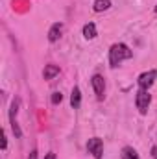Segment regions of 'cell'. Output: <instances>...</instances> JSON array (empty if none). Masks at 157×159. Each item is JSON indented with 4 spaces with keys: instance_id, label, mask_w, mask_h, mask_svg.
I'll use <instances>...</instances> for the list:
<instances>
[{
    "instance_id": "30bf717a",
    "label": "cell",
    "mask_w": 157,
    "mask_h": 159,
    "mask_svg": "<svg viewBox=\"0 0 157 159\" xmlns=\"http://www.w3.org/2000/svg\"><path fill=\"white\" fill-rule=\"evenodd\" d=\"M57 74H59V67L57 65H46L44 67V72H43L44 80H52L54 76H57Z\"/></svg>"
},
{
    "instance_id": "9c48e42d",
    "label": "cell",
    "mask_w": 157,
    "mask_h": 159,
    "mask_svg": "<svg viewBox=\"0 0 157 159\" xmlns=\"http://www.w3.org/2000/svg\"><path fill=\"white\" fill-rule=\"evenodd\" d=\"M109 7H111V0H94V4H92V9H94L96 13L107 11Z\"/></svg>"
},
{
    "instance_id": "277c9868",
    "label": "cell",
    "mask_w": 157,
    "mask_h": 159,
    "mask_svg": "<svg viewBox=\"0 0 157 159\" xmlns=\"http://www.w3.org/2000/svg\"><path fill=\"white\" fill-rule=\"evenodd\" d=\"M157 78V72L155 70H148V72H142L141 76H139V87L141 89H150L152 85H154V81Z\"/></svg>"
},
{
    "instance_id": "2e32d148",
    "label": "cell",
    "mask_w": 157,
    "mask_h": 159,
    "mask_svg": "<svg viewBox=\"0 0 157 159\" xmlns=\"http://www.w3.org/2000/svg\"><path fill=\"white\" fill-rule=\"evenodd\" d=\"M152 156H154V159H157V146L152 148Z\"/></svg>"
},
{
    "instance_id": "7a4b0ae2",
    "label": "cell",
    "mask_w": 157,
    "mask_h": 159,
    "mask_svg": "<svg viewBox=\"0 0 157 159\" xmlns=\"http://www.w3.org/2000/svg\"><path fill=\"white\" fill-rule=\"evenodd\" d=\"M150 102H152V96H150L148 89H139L137 91V96H135V104H137V109L141 111V115H146L148 113Z\"/></svg>"
},
{
    "instance_id": "9a60e30c",
    "label": "cell",
    "mask_w": 157,
    "mask_h": 159,
    "mask_svg": "<svg viewBox=\"0 0 157 159\" xmlns=\"http://www.w3.org/2000/svg\"><path fill=\"white\" fill-rule=\"evenodd\" d=\"M28 159H37V152H35V150H32V152H30V157Z\"/></svg>"
},
{
    "instance_id": "ac0fdd59",
    "label": "cell",
    "mask_w": 157,
    "mask_h": 159,
    "mask_svg": "<svg viewBox=\"0 0 157 159\" xmlns=\"http://www.w3.org/2000/svg\"><path fill=\"white\" fill-rule=\"evenodd\" d=\"M155 13H157V6H155Z\"/></svg>"
},
{
    "instance_id": "8992f818",
    "label": "cell",
    "mask_w": 157,
    "mask_h": 159,
    "mask_svg": "<svg viewBox=\"0 0 157 159\" xmlns=\"http://www.w3.org/2000/svg\"><path fill=\"white\" fill-rule=\"evenodd\" d=\"M61 30H63V24L61 22H56V24H52V28H50V32H48V41H57L59 39V35H61Z\"/></svg>"
},
{
    "instance_id": "4fadbf2b",
    "label": "cell",
    "mask_w": 157,
    "mask_h": 159,
    "mask_svg": "<svg viewBox=\"0 0 157 159\" xmlns=\"http://www.w3.org/2000/svg\"><path fill=\"white\" fill-rule=\"evenodd\" d=\"M11 129H13V133H15V137H17V139H20V137H22V131H20V128H19V124H17L15 120H11Z\"/></svg>"
},
{
    "instance_id": "5bb4252c",
    "label": "cell",
    "mask_w": 157,
    "mask_h": 159,
    "mask_svg": "<svg viewBox=\"0 0 157 159\" xmlns=\"http://www.w3.org/2000/svg\"><path fill=\"white\" fill-rule=\"evenodd\" d=\"M61 100H63V94H61V93H54V94H52V104H54V106L61 104Z\"/></svg>"
},
{
    "instance_id": "7c38bea8",
    "label": "cell",
    "mask_w": 157,
    "mask_h": 159,
    "mask_svg": "<svg viewBox=\"0 0 157 159\" xmlns=\"http://www.w3.org/2000/svg\"><path fill=\"white\" fill-rule=\"evenodd\" d=\"M19 106H20V100H19V98H15V100L11 102V109H9V120H15L17 113H19Z\"/></svg>"
},
{
    "instance_id": "e0dca14e",
    "label": "cell",
    "mask_w": 157,
    "mask_h": 159,
    "mask_svg": "<svg viewBox=\"0 0 157 159\" xmlns=\"http://www.w3.org/2000/svg\"><path fill=\"white\" fill-rule=\"evenodd\" d=\"M44 159H56V154H46V157Z\"/></svg>"
},
{
    "instance_id": "3957f363",
    "label": "cell",
    "mask_w": 157,
    "mask_h": 159,
    "mask_svg": "<svg viewBox=\"0 0 157 159\" xmlns=\"http://www.w3.org/2000/svg\"><path fill=\"white\" fill-rule=\"evenodd\" d=\"M87 150H89V154L94 156V159H102V156H104V141L98 139V137L89 139V143H87Z\"/></svg>"
},
{
    "instance_id": "5b68a950",
    "label": "cell",
    "mask_w": 157,
    "mask_h": 159,
    "mask_svg": "<svg viewBox=\"0 0 157 159\" xmlns=\"http://www.w3.org/2000/svg\"><path fill=\"white\" fill-rule=\"evenodd\" d=\"M91 81H92V87H94L96 98H98V100H104V93H105V83H104V78H102L100 74H94Z\"/></svg>"
},
{
    "instance_id": "52a82bcc",
    "label": "cell",
    "mask_w": 157,
    "mask_h": 159,
    "mask_svg": "<svg viewBox=\"0 0 157 159\" xmlns=\"http://www.w3.org/2000/svg\"><path fill=\"white\" fill-rule=\"evenodd\" d=\"M70 106H72L74 109H78L79 106H81V91H79V87H74V89H72V94H70Z\"/></svg>"
},
{
    "instance_id": "6da1fadb",
    "label": "cell",
    "mask_w": 157,
    "mask_h": 159,
    "mask_svg": "<svg viewBox=\"0 0 157 159\" xmlns=\"http://www.w3.org/2000/svg\"><path fill=\"white\" fill-rule=\"evenodd\" d=\"M133 57V52L124 44V43H117L111 46L109 50V65L111 67H118L124 59H131Z\"/></svg>"
},
{
    "instance_id": "ba28073f",
    "label": "cell",
    "mask_w": 157,
    "mask_h": 159,
    "mask_svg": "<svg viewBox=\"0 0 157 159\" xmlns=\"http://www.w3.org/2000/svg\"><path fill=\"white\" fill-rule=\"evenodd\" d=\"M83 37L85 39H94L96 37V24L94 22H89L83 26Z\"/></svg>"
},
{
    "instance_id": "8fae6325",
    "label": "cell",
    "mask_w": 157,
    "mask_h": 159,
    "mask_svg": "<svg viewBox=\"0 0 157 159\" xmlns=\"http://www.w3.org/2000/svg\"><path fill=\"white\" fill-rule=\"evenodd\" d=\"M122 159H139V156L131 146H126V148H122Z\"/></svg>"
}]
</instances>
